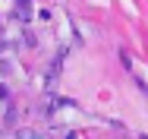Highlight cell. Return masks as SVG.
<instances>
[{
    "instance_id": "3957f363",
    "label": "cell",
    "mask_w": 148,
    "mask_h": 139,
    "mask_svg": "<svg viewBox=\"0 0 148 139\" xmlns=\"http://www.w3.org/2000/svg\"><path fill=\"white\" fill-rule=\"evenodd\" d=\"M6 98H10V89H6V85H0V101H6Z\"/></svg>"
},
{
    "instance_id": "7a4b0ae2",
    "label": "cell",
    "mask_w": 148,
    "mask_h": 139,
    "mask_svg": "<svg viewBox=\"0 0 148 139\" xmlns=\"http://www.w3.org/2000/svg\"><path fill=\"white\" fill-rule=\"evenodd\" d=\"M16 139H41V136H38L35 130H19V133H16Z\"/></svg>"
},
{
    "instance_id": "5b68a950",
    "label": "cell",
    "mask_w": 148,
    "mask_h": 139,
    "mask_svg": "<svg viewBox=\"0 0 148 139\" xmlns=\"http://www.w3.org/2000/svg\"><path fill=\"white\" fill-rule=\"evenodd\" d=\"M3 51H6V41H3V38H0V54H3Z\"/></svg>"
},
{
    "instance_id": "277c9868",
    "label": "cell",
    "mask_w": 148,
    "mask_h": 139,
    "mask_svg": "<svg viewBox=\"0 0 148 139\" xmlns=\"http://www.w3.org/2000/svg\"><path fill=\"white\" fill-rule=\"evenodd\" d=\"M6 70H10V63H3V60H0V76H6Z\"/></svg>"
},
{
    "instance_id": "6da1fadb",
    "label": "cell",
    "mask_w": 148,
    "mask_h": 139,
    "mask_svg": "<svg viewBox=\"0 0 148 139\" xmlns=\"http://www.w3.org/2000/svg\"><path fill=\"white\" fill-rule=\"evenodd\" d=\"M16 16H19L22 22L32 19V3H29V0H19V3H16Z\"/></svg>"
}]
</instances>
